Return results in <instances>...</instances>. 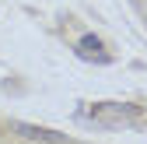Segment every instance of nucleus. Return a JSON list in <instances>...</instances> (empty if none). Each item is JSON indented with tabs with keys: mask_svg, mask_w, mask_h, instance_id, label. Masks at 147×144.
<instances>
[{
	"mask_svg": "<svg viewBox=\"0 0 147 144\" xmlns=\"http://www.w3.org/2000/svg\"><path fill=\"white\" fill-rule=\"evenodd\" d=\"M14 134L18 137H28L35 144H63L67 141L60 130H42V127H32V123H14Z\"/></svg>",
	"mask_w": 147,
	"mask_h": 144,
	"instance_id": "nucleus-3",
	"label": "nucleus"
},
{
	"mask_svg": "<svg viewBox=\"0 0 147 144\" xmlns=\"http://www.w3.org/2000/svg\"><path fill=\"white\" fill-rule=\"evenodd\" d=\"M98 116H81V123L88 127H109V130H119V127H130L137 120V105H126V102H105V105H95Z\"/></svg>",
	"mask_w": 147,
	"mask_h": 144,
	"instance_id": "nucleus-1",
	"label": "nucleus"
},
{
	"mask_svg": "<svg viewBox=\"0 0 147 144\" xmlns=\"http://www.w3.org/2000/svg\"><path fill=\"white\" fill-rule=\"evenodd\" d=\"M77 56L81 60H88V63H105L109 56H105V46H102V39L95 32H84L81 39H77Z\"/></svg>",
	"mask_w": 147,
	"mask_h": 144,
	"instance_id": "nucleus-2",
	"label": "nucleus"
}]
</instances>
